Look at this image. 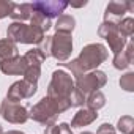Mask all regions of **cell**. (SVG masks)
Returning <instances> with one entry per match:
<instances>
[{"instance_id":"cell-31","label":"cell","mask_w":134,"mask_h":134,"mask_svg":"<svg viewBox=\"0 0 134 134\" xmlns=\"http://www.w3.org/2000/svg\"><path fill=\"white\" fill-rule=\"evenodd\" d=\"M81 134H93V132H90V131H84V132H81Z\"/></svg>"},{"instance_id":"cell-12","label":"cell","mask_w":134,"mask_h":134,"mask_svg":"<svg viewBox=\"0 0 134 134\" xmlns=\"http://www.w3.org/2000/svg\"><path fill=\"white\" fill-rule=\"evenodd\" d=\"M27 66L29 65H27L25 58L18 55V57H14L11 60H7L3 63H0V71L3 74H7V76H21V74L25 73Z\"/></svg>"},{"instance_id":"cell-1","label":"cell","mask_w":134,"mask_h":134,"mask_svg":"<svg viewBox=\"0 0 134 134\" xmlns=\"http://www.w3.org/2000/svg\"><path fill=\"white\" fill-rule=\"evenodd\" d=\"M107 57H109V51L106 49V46H103L99 43H92V44H87L82 47L77 58H74L71 62L60 63V65L68 68L71 71V74L77 79L85 73L98 70V66L101 63H104L107 60Z\"/></svg>"},{"instance_id":"cell-6","label":"cell","mask_w":134,"mask_h":134,"mask_svg":"<svg viewBox=\"0 0 134 134\" xmlns=\"http://www.w3.org/2000/svg\"><path fill=\"white\" fill-rule=\"evenodd\" d=\"M107 84V76L104 71H99V70H95V71H90V73H85L82 74L81 77L76 79L74 82V87L85 96H88L90 93L103 88L104 85Z\"/></svg>"},{"instance_id":"cell-15","label":"cell","mask_w":134,"mask_h":134,"mask_svg":"<svg viewBox=\"0 0 134 134\" xmlns=\"http://www.w3.org/2000/svg\"><path fill=\"white\" fill-rule=\"evenodd\" d=\"M18 55H19V49H18L16 43H13L8 38L0 40V63H3L7 60H11V58L18 57Z\"/></svg>"},{"instance_id":"cell-9","label":"cell","mask_w":134,"mask_h":134,"mask_svg":"<svg viewBox=\"0 0 134 134\" xmlns=\"http://www.w3.org/2000/svg\"><path fill=\"white\" fill-rule=\"evenodd\" d=\"M30 7H32L33 11L43 14L44 18L52 19V18H60L62 16V13L68 7V2H65V0H41V2L30 3Z\"/></svg>"},{"instance_id":"cell-11","label":"cell","mask_w":134,"mask_h":134,"mask_svg":"<svg viewBox=\"0 0 134 134\" xmlns=\"http://www.w3.org/2000/svg\"><path fill=\"white\" fill-rule=\"evenodd\" d=\"M134 10V3L126 0V2H110L107 7H106V13H104V21L106 22H114V24H118L125 13L128 11H132Z\"/></svg>"},{"instance_id":"cell-10","label":"cell","mask_w":134,"mask_h":134,"mask_svg":"<svg viewBox=\"0 0 134 134\" xmlns=\"http://www.w3.org/2000/svg\"><path fill=\"white\" fill-rule=\"evenodd\" d=\"M38 90V84H30L27 81H16L14 84H11V87L8 88L7 93V99L11 103H19L25 98H32Z\"/></svg>"},{"instance_id":"cell-19","label":"cell","mask_w":134,"mask_h":134,"mask_svg":"<svg viewBox=\"0 0 134 134\" xmlns=\"http://www.w3.org/2000/svg\"><path fill=\"white\" fill-rule=\"evenodd\" d=\"M22 57L25 58V62H27L29 66H41V63L46 60V55L43 54V51L40 47H35V49L27 51Z\"/></svg>"},{"instance_id":"cell-26","label":"cell","mask_w":134,"mask_h":134,"mask_svg":"<svg viewBox=\"0 0 134 134\" xmlns=\"http://www.w3.org/2000/svg\"><path fill=\"white\" fill-rule=\"evenodd\" d=\"M70 101H71V107H81L85 103V96L77 88H74L73 93H71V96H70Z\"/></svg>"},{"instance_id":"cell-24","label":"cell","mask_w":134,"mask_h":134,"mask_svg":"<svg viewBox=\"0 0 134 134\" xmlns=\"http://www.w3.org/2000/svg\"><path fill=\"white\" fill-rule=\"evenodd\" d=\"M44 134H73V129L68 123H60V125H52L44 129Z\"/></svg>"},{"instance_id":"cell-28","label":"cell","mask_w":134,"mask_h":134,"mask_svg":"<svg viewBox=\"0 0 134 134\" xmlns=\"http://www.w3.org/2000/svg\"><path fill=\"white\" fill-rule=\"evenodd\" d=\"M96 134H117V131H115V128H114L110 123H103V125L98 128Z\"/></svg>"},{"instance_id":"cell-23","label":"cell","mask_w":134,"mask_h":134,"mask_svg":"<svg viewBox=\"0 0 134 134\" xmlns=\"http://www.w3.org/2000/svg\"><path fill=\"white\" fill-rule=\"evenodd\" d=\"M22 76H24V81L30 84H38V79L41 76V66H27V70Z\"/></svg>"},{"instance_id":"cell-21","label":"cell","mask_w":134,"mask_h":134,"mask_svg":"<svg viewBox=\"0 0 134 134\" xmlns=\"http://www.w3.org/2000/svg\"><path fill=\"white\" fill-rule=\"evenodd\" d=\"M118 32L121 36L129 38L134 33V19L132 18H125L118 22Z\"/></svg>"},{"instance_id":"cell-30","label":"cell","mask_w":134,"mask_h":134,"mask_svg":"<svg viewBox=\"0 0 134 134\" xmlns=\"http://www.w3.org/2000/svg\"><path fill=\"white\" fill-rule=\"evenodd\" d=\"M3 134H24L22 131H8V132H3Z\"/></svg>"},{"instance_id":"cell-32","label":"cell","mask_w":134,"mask_h":134,"mask_svg":"<svg viewBox=\"0 0 134 134\" xmlns=\"http://www.w3.org/2000/svg\"><path fill=\"white\" fill-rule=\"evenodd\" d=\"M0 134H3V129H2V126H0Z\"/></svg>"},{"instance_id":"cell-22","label":"cell","mask_w":134,"mask_h":134,"mask_svg":"<svg viewBox=\"0 0 134 134\" xmlns=\"http://www.w3.org/2000/svg\"><path fill=\"white\" fill-rule=\"evenodd\" d=\"M117 129L121 132V134H129V132H134V120L131 115H123L118 123H117Z\"/></svg>"},{"instance_id":"cell-25","label":"cell","mask_w":134,"mask_h":134,"mask_svg":"<svg viewBox=\"0 0 134 134\" xmlns=\"http://www.w3.org/2000/svg\"><path fill=\"white\" fill-rule=\"evenodd\" d=\"M120 87L126 92H134V73H126L120 77Z\"/></svg>"},{"instance_id":"cell-5","label":"cell","mask_w":134,"mask_h":134,"mask_svg":"<svg viewBox=\"0 0 134 134\" xmlns=\"http://www.w3.org/2000/svg\"><path fill=\"white\" fill-rule=\"evenodd\" d=\"M73 52V36L70 33H58L51 36L49 57H54L58 63H65Z\"/></svg>"},{"instance_id":"cell-14","label":"cell","mask_w":134,"mask_h":134,"mask_svg":"<svg viewBox=\"0 0 134 134\" xmlns=\"http://www.w3.org/2000/svg\"><path fill=\"white\" fill-rule=\"evenodd\" d=\"M98 118V112L96 110H92L88 107L85 109H81L74 114L73 120H71V128H82V126H87L90 123H93L95 120Z\"/></svg>"},{"instance_id":"cell-2","label":"cell","mask_w":134,"mask_h":134,"mask_svg":"<svg viewBox=\"0 0 134 134\" xmlns=\"http://www.w3.org/2000/svg\"><path fill=\"white\" fill-rule=\"evenodd\" d=\"M68 109H71V103L66 99H54L49 96L41 98L29 112V118L47 126L55 125V120L60 114L66 112Z\"/></svg>"},{"instance_id":"cell-4","label":"cell","mask_w":134,"mask_h":134,"mask_svg":"<svg viewBox=\"0 0 134 134\" xmlns=\"http://www.w3.org/2000/svg\"><path fill=\"white\" fill-rule=\"evenodd\" d=\"M74 79L63 70H55L52 73L51 82L47 85V96L54 99H66L70 101V96L74 90ZM71 103V101H70Z\"/></svg>"},{"instance_id":"cell-7","label":"cell","mask_w":134,"mask_h":134,"mask_svg":"<svg viewBox=\"0 0 134 134\" xmlns=\"http://www.w3.org/2000/svg\"><path fill=\"white\" fill-rule=\"evenodd\" d=\"M98 35H99L101 38H104V40L109 43V47H110V51H112L114 55L120 54V52L125 49L126 43H128L126 38L120 35V32H118V24H114V22H106V21H104V22L99 25V29H98Z\"/></svg>"},{"instance_id":"cell-29","label":"cell","mask_w":134,"mask_h":134,"mask_svg":"<svg viewBox=\"0 0 134 134\" xmlns=\"http://www.w3.org/2000/svg\"><path fill=\"white\" fill-rule=\"evenodd\" d=\"M73 7V8H81V7H85L87 5V2H81V3H68V7Z\"/></svg>"},{"instance_id":"cell-33","label":"cell","mask_w":134,"mask_h":134,"mask_svg":"<svg viewBox=\"0 0 134 134\" xmlns=\"http://www.w3.org/2000/svg\"><path fill=\"white\" fill-rule=\"evenodd\" d=\"M129 134H134V132H129Z\"/></svg>"},{"instance_id":"cell-17","label":"cell","mask_w":134,"mask_h":134,"mask_svg":"<svg viewBox=\"0 0 134 134\" xmlns=\"http://www.w3.org/2000/svg\"><path fill=\"white\" fill-rule=\"evenodd\" d=\"M74 25H76V19L70 14H62L60 18H57V22H55V30L58 33H73L74 30Z\"/></svg>"},{"instance_id":"cell-20","label":"cell","mask_w":134,"mask_h":134,"mask_svg":"<svg viewBox=\"0 0 134 134\" xmlns=\"http://www.w3.org/2000/svg\"><path fill=\"white\" fill-rule=\"evenodd\" d=\"M30 25H33V27H36V29H40V30H43V32L46 33V32L52 27V22H51V19H47V18H44L43 14H40V13H36V11L32 10Z\"/></svg>"},{"instance_id":"cell-8","label":"cell","mask_w":134,"mask_h":134,"mask_svg":"<svg viewBox=\"0 0 134 134\" xmlns=\"http://www.w3.org/2000/svg\"><path fill=\"white\" fill-rule=\"evenodd\" d=\"M0 115L3 117V120L10 123H16V125L25 123L29 120V110L19 103H11L7 98L0 104Z\"/></svg>"},{"instance_id":"cell-13","label":"cell","mask_w":134,"mask_h":134,"mask_svg":"<svg viewBox=\"0 0 134 134\" xmlns=\"http://www.w3.org/2000/svg\"><path fill=\"white\" fill-rule=\"evenodd\" d=\"M132 62H134V44L132 41H128L125 49L120 54L114 55L112 63H114V68L117 70H126L129 65H132Z\"/></svg>"},{"instance_id":"cell-18","label":"cell","mask_w":134,"mask_h":134,"mask_svg":"<svg viewBox=\"0 0 134 134\" xmlns=\"http://www.w3.org/2000/svg\"><path fill=\"white\" fill-rule=\"evenodd\" d=\"M85 104H87L88 109L98 112L101 107L106 106V96H104V93H103L101 90H96V92L90 93V95L85 98Z\"/></svg>"},{"instance_id":"cell-27","label":"cell","mask_w":134,"mask_h":134,"mask_svg":"<svg viewBox=\"0 0 134 134\" xmlns=\"http://www.w3.org/2000/svg\"><path fill=\"white\" fill-rule=\"evenodd\" d=\"M13 3H14V2L0 0V19H3V18L10 16V13H11V10H13Z\"/></svg>"},{"instance_id":"cell-3","label":"cell","mask_w":134,"mask_h":134,"mask_svg":"<svg viewBox=\"0 0 134 134\" xmlns=\"http://www.w3.org/2000/svg\"><path fill=\"white\" fill-rule=\"evenodd\" d=\"M7 38L11 40L13 43H21V44H41L44 40V32L24 22H13L8 25L7 30Z\"/></svg>"},{"instance_id":"cell-16","label":"cell","mask_w":134,"mask_h":134,"mask_svg":"<svg viewBox=\"0 0 134 134\" xmlns=\"http://www.w3.org/2000/svg\"><path fill=\"white\" fill-rule=\"evenodd\" d=\"M32 16V7L30 3H13V10L10 13V18L14 22H24L30 19Z\"/></svg>"}]
</instances>
